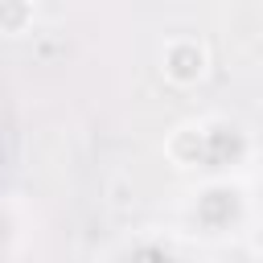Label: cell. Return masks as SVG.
<instances>
[{
	"label": "cell",
	"instance_id": "6da1fadb",
	"mask_svg": "<svg viewBox=\"0 0 263 263\" xmlns=\"http://www.w3.org/2000/svg\"><path fill=\"white\" fill-rule=\"evenodd\" d=\"M164 70H168L177 82L201 78V74H205V45H201V41H189V37L168 41V49H164Z\"/></svg>",
	"mask_w": 263,
	"mask_h": 263
}]
</instances>
